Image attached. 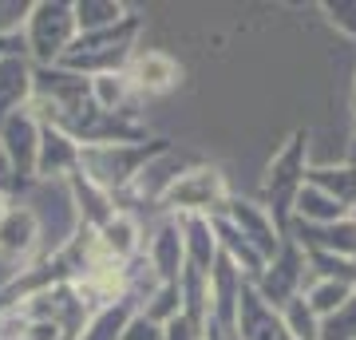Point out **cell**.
Listing matches in <instances>:
<instances>
[{"label": "cell", "instance_id": "cell-1", "mask_svg": "<svg viewBox=\"0 0 356 340\" xmlns=\"http://www.w3.org/2000/svg\"><path fill=\"white\" fill-rule=\"evenodd\" d=\"M166 147V139H139V143H103V147H83L79 154V175L91 186L107 190L111 198H123L135 178L143 175V166Z\"/></svg>", "mask_w": 356, "mask_h": 340}, {"label": "cell", "instance_id": "cell-2", "mask_svg": "<svg viewBox=\"0 0 356 340\" xmlns=\"http://www.w3.org/2000/svg\"><path fill=\"white\" fill-rule=\"evenodd\" d=\"M139 28L143 20L135 13L115 28H103V32H79L76 44L67 48V56L60 60V67L76 72V76H107V72H123L135 56V44H139Z\"/></svg>", "mask_w": 356, "mask_h": 340}, {"label": "cell", "instance_id": "cell-3", "mask_svg": "<svg viewBox=\"0 0 356 340\" xmlns=\"http://www.w3.org/2000/svg\"><path fill=\"white\" fill-rule=\"evenodd\" d=\"M79 24H76V4L72 0H32V13L24 24V44L28 60L36 67H60L67 48L76 44Z\"/></svg>", "mask_w": 356, "mask_h": 340}, {"label": "cell", "instance_id": "cell-4", "mask_svg": "<svg viewBox=\"0 0 356 340\" xmlns=\"http://www.w3.org/2000/svg\"><path fill=\"white\" fill-rule=\"evenodd\" d=\"M229 206V186L226 175L218 166H191L186 175L175 182V190L163 198V210H170V218H214L218 210Z\"/></svg>", "mask_w": 356, "mask_h": 340}, {"label": "cell", "instance_id": "cell-5", "mask_svg": "<svg viewBox=\"0 0 356 340\" xmlns=\"http://www.w3.org/2000/svg\"><path fill=\"white\" fill-rule=\"evenodd\" d=\"M0 147H4V159H8V186L24 190L36 182V154H40V115L28 107V111H16L13 119L0 123Z\"/></svg>", "mask_w": 356, "mask_h": 340}, {"label": "cell", "instance_id": "cell-6", "mask_svg": "<svg viewBox=\"0 0 356 340\" xmlns=\"http://www.w3.org/2000/svg\"><path fill=\"white\" fill-rule=\"evenodd\" d=\"M131 79V88H135V95H147V99H154V95H166V91L178 88V79H182V67H178V60L170 56V51H159V48H143L131 56V63L123 67Z\"/></svg>", "mask_w": 356, "mask_h": 340}, {"label": "cell", "instance_id": "cell-7", "mask_svg": "<svg viewBox=\"0 0 356 340\" xmlns=\"http://www.w3.org/2000/svg\"><path fill=\"white\" fill-rule=\"evenodd\" d=\"M79 147L67 131L40 119V154H36V182H67L79 170Z\"/></svg>", "mask_w": 356, "mask_h": 340}, {"label": "cell", "instance_id": "cell-8", "mask_svg": "<svg viewBox=\"0 0 356 340\" xmlns=\"http://www.w3.org/2000/svg\"><path fill=\"white\" fill-rule=\"evenodd\" d=\"M143 257L151 261L154 277L163 281V285H178V281H182V273H186V241H182V222H178V218H166L163 226L151 234V241H147Z\"/></svg>", "mask_w": 356, "mask_h": 340}, {"label": "cell", "instance_id": "cell-9", "mask_svg": "<svg viewBox=\"0 0 356 340\" xmlns=\"http://www.w3.org/2000/svg\"><path fill=\"white\" fill-rule=\"evenodd\" d=\"M32 99H36V63L28 56L0 60V123L16 111H28Z\"/></svg>", "mask_w": 356, "mask_h": 340}, {"label": "cell", "instance_id": "cell-10", "mask_svg": "<svg viewBox=\"0 0 356 340\" xmlns=\"http://www.w3.org/2000/svg\"><path fill=\"white\" fill-rule=\"evenodd\" d=\"M135 88H131L127 72H107V76H95L91 79V103L99 107L103 115H111V119H127L135 123Z\"/></svg>", "mask_w": 356, "mask_h": 340}, {"label": "cell", "instance_id": "cell-11", "mask_svg": "<svg viewBox=\"0 0 356 340\" xmlns=\"http://www.w3.org/2000/svg\"><path fill=\"white\" fill-rule=\"evenodd\" d=\"M135 313H139V309H135L127 297H123V301H111L107 309H99V313L83 325V332H79L76 340H119L123 337V328H127V321Z\"/></svg>", "mask_w": 356, "mask_h": 340}, {"label": "cell", "instance_id": "cell-12", "mask_svg": "<svg viewBox=\"0 0 356 340\" xmlns=\"http://www.w3.org/2000/svg\"><path fill=\"white\" fill-rule=\"evenodd\" d=\"M72 4H76L79 32H103V28L123 24V20L131 16V8L119 4V0H72Z\"/></svg>", "mask_w": 356, "mask_h": 340}, {"label": "cell", "instance_id": "cell-13", "mask_svg": "<svg viewBox=\"0 0 356 340\" xmlns=\"http://www.w3.org/2000/svg\"><path fill=\"white\" fill-rule=\"evenodd\" d=\"M32 13V0H0V36H20Z\"/></svg>", "mask_w": 356, "mask_h": 340}, {"label": "cell", "instance_id": "cell-14", "mask_svg": "<svg viewBox=\"0 0 356 340\" xmlns=\"http://www.w3.org/2000/svg\"><path fill=\"white\" fill-rule=\"evenodd\" d=\"M119 340H166V328L154 325V321H147L143 313H135L127 321V328H123V337Z\"/></svg>", "mask_w": 356, "mask_h": 340}, {"label": "cell", "instance_id": "cell-15", "mask_svg": "<svg viewBox=\"0 0 356 340\" xmlns=\"http://www.w3.org/2000/svg\"><path fill=\"white\" fill-rule=\"evenodd\" d=\"M8 210H13V186H8V182H0V222H4Z\"/></svg>", "mask_w": 356, "mask_h": 340}, {"label": "cell", "instance_id": "cell-16", "mask_svg": "<svg viewBox=\"0 0 356 340\" xmlns=\"http://www.w3.org/2000/svg\"><path fill=\"white\" fill-rule=\"evenodd\" d=\"M0 182H8V159H4V147H0Z\"/></svg>", "mask_w": 356, "mask_h": 340}]
</instances>
